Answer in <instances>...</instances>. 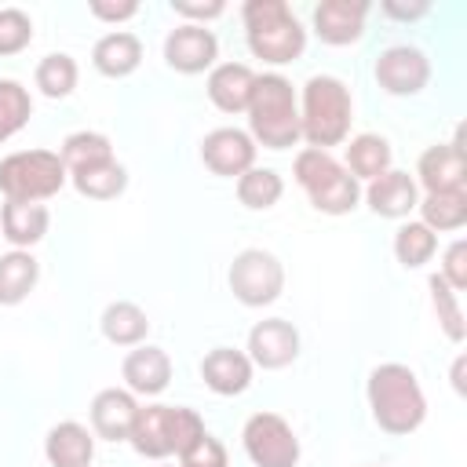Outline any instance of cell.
Wrapping results in <instances>:
<instances>
[{
	"instance_id": "15",
	"label": "cell",
	"mask_w": 467,
	"mask_h": 467,
	"mask_svg": "<svg viewBox=\"0 0 467 467\" xmlns=\"http://www.w3.org/2000/svg\"><path fill=\"white\" fill-rule=\"evenodd\" d=\"M139 409L142 405L135 401L131 390H120V387L99 390L95 401H91V434H99L106 441H128Z\"/></svg>"
},
{
	"instance_id": "24",
	"label": "cell",
	"mask_w": 467,
	"mask_h": 467,
	"mask_svg": "<svg viewBox=\"0 0 467 467\" xmlns=\"http://www.w3.org/2000/svg\"><path fill=\"white\" fill-rule=\"evenodd\" d=\"M36 277H40V263L26 248L0 255V306H18L36 288Z\"/></svg>"
},
{
	"instance_id": "30",
	"label": "cell",
	"mask_w": 467,
	"mask_h": 467,
	"mask_svg": "<svg viewBox=\"0 0 467 467\" xmlns=\"http://www.w3.org/2000/svg\"><path fill=\"white\" fill-rule=\"evenodd\" d=\"M285 193V179L274 171V168H248L241 179H237V201L252 212H266L281 201Z\"/></svg>"
},
{
	"instance_id": "5",
	"label": "cell",
	"mask_w": 467,
	"mask_h": 467,
	"mask_svg": "<svg viewBox=\"0 0 467 467\" xmlns=\"http://www.w3.org/2000/svg\"><path fill=\"white\" fill-rule=\"evenodd\" d=\"M292 175L303 186V193L310 197V204L325 215H347L361 201L358 179L328 150H310V146L299 150L296 164H292Z\"/></svg>"
},
{
	"instance_id": "36",
	"label": "cell",
	"mask_w": 467,
	"mask_h": 467,
	"mask_svg": "<svg viewBox=\"0 0 467 467\" xmlns=\"http://www.w3.org/2000/svg\"><path fill=\"white\" fill-rule=\"evenodd\" d=\"M179 463L182 467H226V445L204 431L190 449L179 452Z\"/></svg>"
},
{
	"instance_id": "11",
	"label": "cell",
	"mask_w": 467,
	"mask_h": 467,
	"mask_svg": "<svg viewBox=\"0 0 467 467\" xmlns=\"http://www.w3.org/2000/svg\"><path fill=\"white\" fill-rule=\"evenodd\" d=\"M416 175L423 182L427 193H452V190H467V157H463V131H456L452 142H438L427 146L420 153Z\"/></svg>"
},
{
	"instance_id": "2",
	"label": "cell",
	"mask_w": 467,
	"mask_h": 467,
	"mask_svg": "<svg viewBox=\"0 0 467 467\" xmlns=\"http://www.w3.org/2000/svg\"><path fill=\"white\" fill-rule=\"evenodd\" d=\"M248 135L252 142L266 146V150H288L296 146L299 135V102L292 84L281 73H263L252 84V99H248Z\"/></svg>"
},
{
	"instance_id": "17",
	"label": "cell",
	"mask_w": 467,
	"mask_h": 467,
	"mask_svg": "<svg viewBox=\"0 0 467 467\" xmlns=\"http://www.w3.org/2000/svg\"><path fill=\"white\" fill-rule=\"evenodd\" d=\"M365 201H368V208H372L376 215H383V219H405V215L420 204L416 179H412L409 171L390 168V171L376 175V179L365 186Z\"/></svg>"
},
{
	"instance_id": "13",
	"label": "cell",
	"mask_w": 467,
	"mask_h": 467,
	"mask_svg": "<svg viewBox=\"0 0 467 467\" xmlns=\"http://www.w3.org/2000/svg\"><path fill=\"white\" fill-rule=\"evenodd\" d=\"M215 58H219V40L204 26L182 22L164 40V62L175 73H204V69L215 66Z\"/></svg>"
},
{
	"instance_id": "23",
	"label": "cell",
	"mask_w": 467,
	"mask_h": 467,
	"mask_svg": "<svg viewBox=\"0 0 467 467\" xmlns=\"http://www.w3.org/2000/svg\"><path fill=\"white\" fill-rule=\"evenodd\" d=\"M51 226V212L44 204H26V201H7L0 208V230L15 248H33L36 241H44Z\"/></svg>"
},
{
	"instance_id": "26",
	"label": "cell",
	"mask_w": 467,
	"mask_h": 467,
	"mask_svg": "<svg viewBox=\"0 0 467 467\" xmlns=\"http://www.w3.org/2000/svg\"><path fill=\"white\" fill-rule=\"evenodd\" d=\"M354 179H376V175H383V171H390V142L383 139V135H372V131H365V135H354L350 139V146H347V164H343Z\"/></svg>"
},
{
	"instance_id": "38",
	"label": "cell",
	"mask_w": 467,
	"mask_h": 467,
	"mask_svg": "<svg viewBox=\"0 0 467 467\" xmlns=\"http://www.w3.org/2000/svg\"><path fill=\"white\" fill-rule=\"evenodd\" d=\"M171 11L182 18H193V26H204L208 18H219L226 11L223 0H208V4H193V0H171Z\"/></svg>"
},
{
	"instance_id": "31",
	"label": "cell",
	"mask_w": 467,
	"mask_h": 467,
	"mask_svg": "<svg viewBox=\"0 0 467 467\" xmlns=\"http://www.w3.org/2000/svg\"><path fill=\"white\" fill-rule=\"evenodd\" d=\"M438 252V234L427 230L423 223H405L398 226L394 234V259L405 266V270H416L423 263H431V255Z\"/></svg>"
},
{
	"instance_id": "35",
	"label": "cell",
	"mask_w": 467,
	"mask_h": 467,
	"mask_svg": "<svg viewBox=\"0 0 467 467\" xmlns=\"http://www.w3.org/2000/svg\"><path fill=\"white\" fill-rule=\"evenodd\" d=\"M33 40V22L18 7H0V55H18Z\"/></svg>"
},
{
	"instance_id": "37",
	"label": "cell",
	"mask_w": 467,
	"mask_h": 467,
	"mask_svg": "<svg viewBox=\"0 0 467 467\" xmlns=\"http://www.w3.org/2000/svg\"><path fill=\"white\" fill-rule=\"evenodd\" d=\"M438 274L445 277V285H449L452 292H463V288H467V244H463V241H452V244H449L445 263H441Z\"/></svg>"
},
{
	"instance_id": "1",
	"label": "cell",
	"mask_w": 467,
	"mask_h": 467,
	"mask_svg": "<svg viewBox=\"0 0 467 467\" xmlns=\"http://www.w3.org/2000/svg\"><path fill=\"white\" fill-rule=\"evenodd\" d=\"M368 409L379 431L387 434H412L427 416V398L416 379V372L401 361L376 365L368 372Z\"/></svg>"
},
{
	"instance_id": "12",
	"label": "cell",
	"mask_w": 467,
	"mask_h": 467,
	"mask_svg": "<svg viewBox=\"0 0 467 467\" xmlns=\"http://www.w3.org/2000/svg\"><path fill=\"white\" fill-rule=\"evenodd\" d=\"M201 161L223 179H241L248 168H255V142L241 128H215L201 142Z\"/></svg>"
},
{
	"instance_id": "40",
	"label": "cell",
	"mask_w": 467,
	"mask_h": 467,
	"mask_svg": "<svg viewBox=\"0 0 467 467\" xmlns=\"http://www.w3.org/2000/svg\"><path fill=\"white\" fill-rule=\"evenodd\" d=\"M431 11L427 0H412V4H401V0H383V15L387 18H398V22H416Z\"/></svg>"
},
{
	"instance_id": "6",
	"label": "cell",
	"mask_w": 467,
	"mask_h": 467,
	"mask_svg": "<svg viewBox=\"0 0 467 467\" xmlns=\"http://www.w3.org/2000/svg\"><path fill=\"white\" fill-rule=\"evenodd\" d=\"M204 434V423L193 409H182V405H146L139 409L135 416V427H131V449L139 456H150V460H164V456H179L182 449H190L197 438Z\"/></svg>"
},
{
	"instance_id": "10",
	"label": "cell",
	"mask_w": 467,
	"mask_h": 467,
	"mask_svg": "<svg viewBox=\"0 0 467 467\" xmlns=\"http://www.w3.org/2000/svg\"><path fill=\"white\" fill-rule=\"evenodd\" d=\"M372 73L387 95H420L431 80V58L420 47L394 44L376 58Z\"/></svg>"
},
{
	"instance_id": "20",
	"label": "cell",
	"mask_w": 467,
	"mask_h": 467,
	"mask_svg": "<svg viewBox=\"0 0 467 467\" xmlns=\"http://www.w3.org/2000/svg\"><path fill=\"white\" fill-rule=\"evenodd\" d=\"M44 456L51 467H91L95 460V434L77 423V420H62L47 431L44 438Z\"/></svg>"
},
{
	"instance_id": "34",
	"label": "cell",
	"mask_w": 467,
	"mask_h": 467,
	"mask_svg": "<svg viewBox=\"0 0 467 467\" xmlns=\"http://www.w3.org/2000/svg\"><path fill=\"white\" fill-rule=\"evenodd\" d=\"M29 113H33L29 91L18 80H0V142L18 135L29 120Z\"/></svg>"
},
{
	"instance_id": "25",
	"label": "cell",
	"mask_w": 467,
	"mask_h": 467,
	"mask_svg": "<svg viewBox=\"0 0 467 467\" xmlns=\"http://www.w3.org/2000/svg\"><path fill=\"white\" fill-rule=\"evenodd\" d=\"M102 336L117 347H139L150 332V317L139 303H128V299H117L102 310Z\"/></svg>"
},
{
	"instance_id": "19",
	"label": "cell",
	"mask_w": 467,
	"mask_h": 467,
	"mask_svg": "<svg viewBox=\"0 0 467 467\" xmlns=\"http://www.w3.org/2000/svg\"><path fill=\"white\" fill-rule=\"evenodd\" d=\"M120 372H124V383H128L131 394L153 398V394H161V390L168 387V379H171V358H168L161 347L139 343V347L124 358Z\"/></svg>"
},
{
	"instance_id": "14",
	"label": "cell",
	"mask_w": 467,
	"mask_h": 467,
	"mask_svg": "<svg viewBox=\"0 0 467 467\" xmlns=\"http://www.w3.org/2000/svg\"><path fill=\"white\" fill-rule=\"evenodd\" d=\"M299 358V332L285 317H266L255 321L248 332V361L259 368H285Z\"/></svg>"
},
{
	"instance_id": "16",
	"label": "cell",
	"mask_w": 467,
	"mask_h": 467,
	"mask_svg": "<svg viewBox=\"0 0 467 467\" xmlns=\"http://www.w3.org/2000/svg\"><path fill=\"white\" fill-rule=\"evenodd\" d=\"M365 0H321L314 7V33L332 47H347L365 33Z\"/></svg>"
},
{
	"instance_id": "21",
	"label": "cell",
	"mask_w": 467,
	"mask_h": 467,
	"mask_svg": "<svg viewBox=\"0 0 467 467\" xmlns=\"http://www.w3.org/2000/svg\"><path fill=\"white\" fill-rule=\"evenodd\" d=\"M252 84H255V73L244 62H219L208 73V99L223 113H244L252 99Z\"/></svg>"
},
{
	"instance_id": "27",
	"label": "cell",
	"mask_w": 467,
	"mask_h": 467,
	"mask_svg": "<svg viewBox=\"0 0 467 467\" xmlns=\"http://www.w3.org/2000/svg\"><path fill=\"white\" fill-rule=\"evenodd\" d=\"M62 164H66V175L73 171H84V168H95V164H106L113 161V146L102 131H73L66 142H62Z\"/></svg>"
},
{
	"instance_id": "33",
	"label": "cell",
	"mask_w": 467,
	"mask_h": 467,
	"mask_svg": "<svg viewBox=\"0 0 467 467\" xmlns=\"http://www.w3.org/2000/svg\"><path fill=\"white\" fill-rule=\"evenodd\" d=\"M427 288H431V303H434V314H438V325H441V332H445L452 343H463V336H467V325H463L460 292H452V288L445 285V277H441V274H431Z\"/></svg>"
},
{
	"instance_id": "9",
	"label": "cell",
	"mask_w": 467,
	"mask_h": 467,
	"mask_svg": "<svg viewBox=\"0 0 467 467\" xmlns=\"http://www.w3.org/2000/svg\"><path fill=\"white\" fill-rule=\"evenodd\" d=\"M244 452L255 467H296L299 463V438L277 412H255L248 416L241 431Z\"/></svg>"
},
{
	"instance_id": "39",
	"label": "cell",
	"mask_w": 467,
	"mask_h": 467,
	"mask_svg": "<svg viewBox=\"0 0 467 467\" xmlns=\"http://www.w3.org/2000/svg\"><path fill=\"white\" fill-rule=\"evenodd\" d=\"M88 11L95 18H102V22H128V18L139 15V4L135 0H120V4H113V0H91Z\"/></svg>"
},
{
	"instance_id": "32",
	"label": "cell",
	"mask_w": 467,
	"mask_h": 467,
	"mask_svg": "<svg viewBox=\"0 0 467 467\" xmlns=\"http://www.w3.org/2000/svg\"><path fill=\"white\" fill-rule=\"evenodd\" d=\"M77 58L66 55V51H55V55H44L36 62V88L47 95V99H66L73 88H77Z\"/></svg>"
},
{
	"instance_id": "28",
	"label": "cell",
	"mask_w": 467,
	"mask_h": 467,
	"mask_svg": "<svg viewBox=\"0 0 467 467\" xmlns=\"http://www.w3.org/2000/svg\"><path fill=\"white\" fill-rule=\"evenodd\" d=\"M69 179H73L77 193L88 197V201H113V197H120L124 186H128V171H124V164H117V161H106V164L73 171Z\"/></svg>"
},
{
	"instance_id": "8",
	"label": "cell",
	"mask_w": 467,
	"mask_h": 467,
	"mask_svg": "<svg viewBox=\"0 0 467 467\" xmlns=\"http://www.w3.org/2000/svg\"><path fill=\"white\" fill-rule=\"evenodd\" d=\"M226 281H230V292L244 306H266L285 292V266L274 252L244 248V252L234 255Z\"/></svg>"
},
{
	"instance_id": "4",
	"label": "cell",
	"mask_w": 467,
	"mask_h": 467,
	"mask_svg": "<svg viewBox=\"0 0 467 467\" xmlns=\"http://www.w3.org/2000/svg\"><path fill=\"white\" fill-rule=\"evenodd\" d=\"M350 117H354V102L339 77L321 73L306 80L299 102V135L310 142V150L339 146L350 135Z\"/></svg>"
},
{
	"instance_id": "3",
	"label": "cell",
	"mask_w": 467,
	"mask_h": 467,
	"mask_svg": "<svg viewBox=\"0 0 467 467\" xmlns=\"http://www.w3.org/2000/svg\"><path fill=\"white\" fill-rule=\"evenodd\" d=\"M241 22H244V40L252 55L263 62L285 66V62H296L306 47V29L299 26V18L285 0H244Z\"/></svg>"
},
{
	"instance_id": "22",
	"label": "cell",
	"mask_w": 467,
	"mask_h": 467,
	"mask_svg": "<svg viewBox=\"0 0 467 467\" xmlns=\"http://www.w3.org/2000/svg\"><path fill=\"white\" fill-rule=\"evenodd\" d=\"M91 62H95V69L102 77H113V80L117 77H128L142 62V40L135 33H128V29H113V33H106L91 47Z\"/></svg>"
},
{
	"instance_id": "29",
	"label": "cell",
	"mask_w": 467,
	"mask_h": 467,
	"mask_svg": "<svg viewBox=\"0 0 467 467\" xmlns=\"http://www.w3.org/2000/svg\"><path fill=\"white\" fill-rule=\"evenodd\" d=\"M420 223L427 230H460L467 223V190H452V193H427L420 204Z\"/></svg>"
},
{
	"instance_id": "7",
	"label": "cell",
	"mask_w": 467,
	"mask_h": 467,
	"mask_svg": "<svg viewBox=\"0 0 467 467\" xmlns=\"http://www.w3.org/2000/svg\"><path fill=\"white\" fill-rule=\"evenodd\" d=\"M66 164L51 150H18L0 161V193L7 201L40 204L66 186Z\"/></svg>"
},
{
	"instance_id": "18",
	"label": "cell",
	"mask_w": 467,
	"mask_h": 467,
	"mask_svg": "<svg viewBox=\"0 0 467 467\" xmlns=\"http://www.w3.org/2000/svg\"><path fill=\"white\" fill-rule=\"evenodd\" d=\"M252 361L244 350H234V347H215L204 354L201 361V376L208 383V390L223 394V398H234V394H244L248 383H252Z\"/></svg>"
}]
</instances>
